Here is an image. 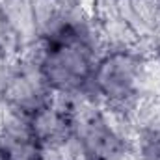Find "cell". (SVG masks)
<instances>
[{"mask_svg":"<svg viewBox=\"0 0 160 160\" xmlns=\"http://www.w3.org/2000/svg\"><path fill=\"white\" fill-rule=\"evenodd\" d=\"M13 63H15V60H9V58L0 50V91H2V86H4L6 78H8L9 73H11Z\"/></svg>","mask_w":160,"mask_h":160,"instance_id":"obj_8","label":"cell"},{"mask_svg":"<svg viewBox=\"0 0 160 160\" xmlns=\"http://www.w3.org/2000/svg\"><path fill=\"white\" fill-rule=\"evenodd\" d=\"M132 149L138 160H160V130L138 132Z\"/></svg>","mask_w":160,"mask_h":160,"instance_id":"obj_6","label":"cell"},{"mask_svg":"<svg viewBox=\"0 0 160 160\" xmlns=\"http://www.w3.org/2000/svg\"><path fill=\"white\" fill-rule=\"evenodd\" d=\"M136 97L160 99V62L149 58L143 60L136 80Z\"/></svg>","mask_w":160,"mask_h":160,"instance_id":"obj_5","label":"cell"},{"mask_svg":"<svg viewBox=\"0 0 160 160\" xmlns=\"http://www.w3.org/2000/svg\"><path fill=\"white\" fill-rule=\"evenodd\" d=\"M45 43L41 73L52 91L78 93L93 78V69L99 56L80 39L67 24L56 38Z\"/></svg>","mask_w":160,"mask_h":160,"instance_id":"obj_1","label":"cell"},{"mask_svg":"<svg viewBox=\"0 0 160 160\" xmlns=\"http://www.w3.org/2000/svg\"><path fill=\"white\" fill-rule=\"evenodd\" d=\"M143 60L134 48L108 50L97 60L91 80L104 104H127L136 99V80Z\"/></svg>","mask_w":160,"mask_h":160,"instance_id":"obj_2","label":"cell"},{"mask_svg":"<svg viewBox=\"0 0 160 160\" xmlns=\"http://www.w3.org/2000/svg\"><path fill=\"white\" fill-rule=\"evenodd\" d=\"M0 50L9 58V60H17L19 58V52H21V43L17 39L15 32L11 30L9 22H8V17L0 6Z\"/></svg>","mask_w":160,"mask_h":160,"instance_id":"obj_7","label":"cell"},{"mask_svg":"<svg viewBox=\"0 0 160 160\" xmlns=\"http://www.w3.org/2000/svg\"><path fill=\"white\" fill-rule=\"evenodd\" d=\"M0 6L8 17L11 30L15 32L17 39L21 43V48L39 41L32 0H2Z\"/></svg>","mask_w":160,"mask_h":160,"instance_id":"obj_4","label":"cell"},{"mask_svg":"<svg viewBox=\"0 0 160 160\" xmlns=\"http://www.w3.org/2000/svg\"><path fill=\"white\" fill-rule=\"evenodd\" d=\"M32 132L41 147H58L73 134V123L48 104L32 116Z\"/></svg>","mask_w":160,"mask_h":160,"instance_id":"obj_3","label":"cell"}]
</instances>
